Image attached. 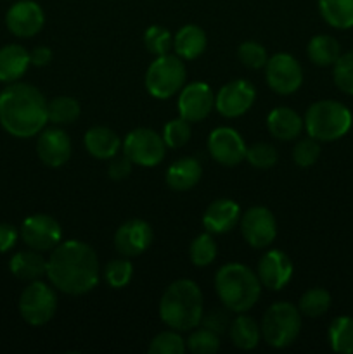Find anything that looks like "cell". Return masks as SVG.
I'll return each mask as SVG.
<instances>
[{"mask_svg":"<svg viewBox=\"0 0 353 354\" xmlns=\"http://www.w3.org/2000/svg\"><path fill=\"white\" fill-rule=\"evenodd\" d=\"M241 221V207L230 199L213 201L206 207L203 225L210 234H227Z\"/></svg>","mask_w":353,"mask_h":354,"instance_id":"cell-20","label":"cell"},{"mask_svg":"<svg viewBox=\"0 0 353 354\" xmlns=\"http://www.w3.org/2000/svg\"><path fill=\"white\" fill-rule=\"evenodd\" d=\"M241 232L251 248H269L277 235L275 216L269 207L253 206L241 216Z\"/></svg>","mask_w":353,"mask_h":354,"instance_id":"cell-12","label":"cell"},{"mask_svg":"<svg viewBox=\"0 0 353 354\" xmlns=\"http://www.w3.org/2000/svg\"><path fill=\"white\" fill-rule=\"evenodd\" d=\"M100 268L96 251L80 241L61 242L47 259V277L52 286L69 296L90 292L99 282Z\"/></svg>","mask_w":353,"mask_h":354,"instance_id":"cell-1","label":"cell"},{"mask_svg":"<svg viewBox=\"0 0 353 354\" xmlns=\"http://www.w3.org/2000/svg\"><path fill=\"white\" fill-rule=\"evenodd\" d=\"M30 64V52L23 45H6L0 48V82H17L28 71Z\"/></svg>","mask_w":353,"mask_h":354,"instance_id":"cell-22","label":"cell"},{"mask_svg":"<svg viewBox=\"0 0 353 354\" xmlns=\"http://www.w3.org/2000/svg\"><path fill=\"white\" fill-rule=\"evenodd\" d=\"M318 10L329 26L336 30L353 28V0H318Z\"/></svg>","mask_w":353,"mask_h":354,"instance_id":"cell-27","label":"cell"},{"mask_svg":"<svg viewBox=\"0 0 353 354\" xmlns=\"http://www.w3.org/2000/svg\"><path fill=\"white\" fill-rule=\"evenodd\" d=\"M230 339L235 348L251 351L260 342L258 324L246 315H239L230 324Z\"/></svg>","mask_w":353,"mask_h":354,"instance_id":"cell-29","label":"cell"},{"mask_svg":"<svg viewBox=\"0 0 353 354\" xmlns=\"http://www.w3.org/2000/svg\"><path fill=\"white\" fill-rule=\"evenodd\" d=\"M152 242V228L144 220H128L114 234V249L123 258H137Z\"/></svg>","mask_w":353,"mask_h":354,"instance_id":"cell-16","label":"cell"},{"mask_svg":"<svg viewBox=\"0 0 353 354\" xmlns=\"http://www.w3.org/2000/svg\"><path fill=\"white\" fill-rule=\"evenodd\" d=\"M217 242H215L213 235L210 232L206 234H201L197 235L196 239L192 241L189 249V256H190V261L192 265L196 266H208L215 261L217 258Z\"/></svg>","mask_w":353,"mask_h":354,"instance_id":"cell-33","label":"cell"},{"mask_svg":"<svg viewBox=\"0 0 353 354\" xmlns=\"http://www.w3.org/2000/svg\"><path fill=\"white\" fill-rule=\"evenodd\" d=\"M132 165L134 162L127 158L125 154H116L109 159V165H107V175L114 182H121V180L127 178L132 173Z\"/></svg>","mask_w":353,"mask_h":354,"instance_id":"cell-44","label":"cell"},{"mask_svg":"<svg viewBox=\"0 0 353 354\" xmlns=\"http://www.w3.org/2000/svg\"><path fill=\"white\" fill-rule=\"evenodd\" d=\"M237 57L242 66L249 69H260L266 64L269 57H266V50L263 45L258 41H244L239 45Z\"/></svg>","mask_w":353,"mask_h":354,"instance_id":"cell-40","label":"cell"},{"mask_svg":"<svg viewBox=\"0 0 353 354\" xmlns=\"http://www.w3.org/2000/svg\"><path fill=\"white\" fill-rule=\"evenodd\" d=\"M318 158H320V145H318V140H315V138H303V140H300L294 145L293 159L301 168L314 166L318 161Z\"/></svg>","mask_w":353,"mask_h":354,"instance_id":"cell-42","label":"cell"},{"mask_svg":"<svg viewBox=\"0 0 353 354\" xmlns=\"http://www.w3.org/2000/svg\"><path fill=\"white\" fill-rule=\"evenodd\" d=\"M228 313H230V311H228L227 308H225V310H213L208 315H203L201 324L206 328H210V330H213L215 334H224L227 328H230L232 324Z\"/></svg>","mask_w":353,"mask_h":354,"instance_id":"cell-43","label":"cell"},{"mask_svg":"<svg viewBox=\"0 0 353 354\" xmlns=\"http://www.w3.org/2000/svg\"><path fill=\"white\" fill-rule=\"evenodd\" d=\"M266 83L273 92L280 95H291L303 83V69L301 64L289 54H273L265 64Z\"/></svg>","mask_w":353,"mask_h":354,"instance_id":"cell-10","label":"cell"},{"mask_svg":"<svg viewBox=\"0 0 353 354\" xmlns=\"http://www.w3.org/2000/svg\"><path fill=\"white\" fill-rule=\"evenodd\" d=\"M256 90L246 80H234L215 95V107L225 118L242 116L255 104Z\"/></svg>","mask_w":353,"mask_h":354,"instance_id":"cell-14","label":"cell"},{"mask_svg":"<svg viewBox=\"0 0 353 354\" xmlns=\"http://www.w3.org/2000/svg\"><path fill=\"white\" fill-rule=\"evenodd\" d=\"M329 344L339 354H353V318L338 317L329 327Z\"/></svg>","mask_w":353,"mask_h":354,"instance_id":"cell-30","label":"cell"},{"mask_svg":"<svg viewBox=\"0 0 353 354\" xmlns=\"http://www.w3.org/2000/svg\"><path fill=\"white\" fill-rule=\"evenodd\" d=\"M52 61V50L45 45H40V47H35L33 50L30 52V62L37 68H44L48 62Z\"/></svg>","mask_w":353,"mask_h":354,"instance_id":"cell-46","label":"cell"},{"mask_svg":"<svg viewBox=\"0 0 353 354\" xmlns=\"http://www.w3.org/2000/svg\"><path fill=\"white\" fill-rule=\"evenodd\" d=\"M215 289L221 304L232 313L251 310L262 294L258 275L241 263H228L217 272Z\"/></svg>","mask_w":353,"mask_h":354,"instance_id":"cell-4","label":"cell"},{"mask_svg":"<svg viewBox=\"0 0 353 354\" xmlns=\"http://www.w3.org/2000/svg\"><path fill=\"white\" fill-rule=\"evenodd\" d=\"M185 349V341L173 328L158 334L149 344V353L152 354H183Z\"/></svg>","mask_w":353,"mask_h":354,"instance_id":"cell-38","label":"cell"},{"mask_svg":"<svg viewBox=\"0 0 353 354\" xmlns=\"http://www.w3.org/2000/svg\"><path fill=\"white\" fill-rule=\"evenodd\" d=\"M303 123L311 138L318 142H334L348 133L353 116L341 102L318 100L308 107Z\"/></svg>","mask_w":353,"mask_h":354,"instance_id":"cell-5","label":"cell"},{"mask_svg":"<svg viewBox=\"0 0 353 354\" xmlns=\"http://www.w3.org/2000/svg\"><path fill=\"white\" fill-rule=\"evenodd\" d=\"M37 154L44 165L59 168L71 158V138L61 128H47L40 131L37 140Z\"/></svg>","mask_w":353,"mask_h":354,"instance_id":"cell-19","label":"cell"},{"mask_svg":"<svg viewBox=\"0 0 353 354\" xmlns=\"http://www.w3.org/2000/svg\"><path fill=\"white\" fill-rule=\"evenodd\" d=\"M266 127L272 137L279 140H293L301 133L305 123L296 111L289 107H277L266 118Z\"/></svg>","mask_w":353,"mask_h":354,"instance_id":"cell-24","label":"cell"},{"mask_svg":"<svg viewBox=\"0 0 353 354\" xmlns=\"http://www.w3.org/2000/svg\"><path fill=\"white\" fill-rule=\"evenodd\" d=\"M85 147L97 159H111L120 152L121 140L111 128L93 127L85 133Z\"/></svg>","mask_w":353,"mask_h":354,"instance_id":"cell-26","label":"cell"},{"mask_svg":"<svg viewBox=\"0 0 353 354\" xmlns=\"http://www.w3.org/2000/svg\"><path fill=\"white\" fill-rule=\"evenodd\" d=\"M246 159L255 168L269 169L277 162V151L270 144H253L246 149Z\"/></svg>","mask_w":353,"mask_h":354,"instance_id":"cell-41","label":"cell"},{"mask_svg":"<svg viewBox=\"0 0 353 354\" xmlns=\"http://www.w3.org/2000/svg\"><path fill=\"white\" fill-rule=\"evenodd\" d=\"M9 268L16 279L33 282V280H40L42 277L47 275V259L42 258L40 252L33 251V249L21 251L10 258Z\"/></svg>","mask_w":353,"mask_h":354,"instance_id":"cell-25","label":"cell"},{"mask_svg":"<svg viewBox=\"0 0 353 354\" xmlns=\"http://www.w3.org/2000/svg\"><path fill=\"white\" fill-rule=\"evenodd\" d=\"M19 235L28 248L44 252L52 251L55 245L61 244L62 230L57 220L48 214H33L23 221Z\"/></svg>","mask_w":353,"mask_h":354,"instance_id":"cell-11","label":"cell"},{"mask_svg":"<svg viewBox=\"0 0 353 354\" xmlns=\"http://www.w3.org/2000/svg\"><path fill=\"white\" fill-rule=\"evenodd\" d=\"M246 149L244 140L234 128H215L208 138V151L218 165L237 166L246 159Z\"/></svg>","mask_w":353,"mask_h":354,"instance_id":"cell-13","label":"cell"},{"mask_svg":"<svg viewBox=\"0 0 353 354\" xmlns=\"http://www.w3.org/2000/svg\"><path fill=\"white\" fill-rule=\"evenodd\" d=\"M190 121L183 120L182 116L179 120H172L165 124V130H163V140H165L166 147L179 149L183 147L187 142L190 140Z\"/></svg>","mask_w":353,"mask_h":354,"instance_id":"cell-35","label":"cell"},{"mask_svg":"<svg viewBox=\"0 0 353 354\" xmlns=\"http://www.w3.org/2000/svg\"><path fill=\"white\" fill-rule=\"evenodd\" d=\"M301 332V311L289 303H275L265 311L262 322L263 341L277 349L287 348Z\"/></svg>","mask_w":353,"mask_h":354,"instance_id":"cell-6","label":"cell"},{"mask_svg":"<svg viewBox=\"0 0 353 354\" xmlns=\"http://www.w3.org/2000/svg\"><path fill=\"white\" fill-rule=\"evenodd\" d=\"M47 121V100L37 86L14 82L2 90L0 124L7 133L17 138L35 137Z\"/></svg>","mask_w":353,"mask_h":354,"instance_id":"cell-2","label":"cell"},{"mask_svg":"<svg viewBox=\"0 0 353 354\" xmlns=\"http://www.w3.org/2000/svg\"><path fill=\"white\" fill-rule=\"evenodd\" d=\"M82 107L80 102L73 97L61 95L47 102V116L48 121L54 124H71L78 120Z\"/></svg>","mask_w":353,"mask_h":354,"instance_id":"cell-31","label":"cell"},{"mask_svg":"<svg viewBox=\"0 0 353 354\" xmlns=\"http://www.w3.org/2000/svg\"><path fill=\"white\" fill-rule=\"evenodd\" d=\"M332 78L341 92L353 95V50L339 55L338 61L334 62Z\"/></svg>","mask_w":353,"mask_h":354,"instance_id":"cell-37","label":"cell"},{"mask_svg":"<svg viewBox=\"0 0 353 354\" xmlns=\"http://www.w3.org/2000/svg\"><path fill=\"white\" fill-rule=\"evenodd\" d=\"M203 175V166L194 158H182L166 169V185L176 192H185L197 185Z\"/></svg>","mask_w":353,"mask_h":354,"instance_id":"cell-21","label":"cell"},{"mask_svg":"<svg viewBox=\"0 0 353 354\" xmlns=\"http://www.w3.org/2000/svg\"><path fill=\"white\" fill-rule=\"evenodd\" d=\"M203 292L196 282L180 279L170 283L159 301V317L176 332L190 330L203 320Z\"/></svg>","mask_w":353,"mask_h":354,"instance_id":"cell-3","label":"cell"},{"mask_svg":"<svg viewBox=\"0 0 353 354\" xmlns=\"http://www.w3.org/2000/svg\"><path fill=\"white\" fill-rule=\"evenodd\" d=\"M206 33H204L203 28L196 26V24H185L173 37L175 54L180 59H185V61H192V59L199 57L206 50Z\"/></svg>","mask_w":353,"mask_h":354,"instance_id":"cell-23","label":"cell"},{"mask_svg":"<svg viewBox=\"0 0 353 354\" xmlns=\"http://www.w3.org/2000/svg\"><path fill=\"white\" fill-rule=\"evenodd\" d=\"M215 107V93L210 85L194 82L187 85L179 95V113L190 123L204 120Z\"/></svg>","mask_w":353,"mask_h":354,"instance_id":"cell-17","label":"cell"},{"mask_svg":"<svg viewBox=\"0 0 353 354\" xmlns=\"http://www.w3.org/2000/svg\"><path fill=\"white\" fill-rule=\"evenodd\" d=\"M185 346L190 353L213 354L220 349V339H218V334H215L213 330L203 327L190 334Z\"/></svg>","mask_w":353,"mask_h":354,"instance_id":"cell-36","label":"cell"},{"mask_svg":"<svg viewBox=\"0 0 353 354\" xmlns=\"http://www.w3.org/2000/svg\"><path fill=\"white\" fill-rule=\"evenodd\" d=\"M256 275L263 287L270 290H280L293 277V261L286 252L273 249L260 259Z\"/></svg>","mask_w":353,"mask_h":354,"instance_id":"cell-18","label":"cell"},{"mask_svg":"<svg viewBox=\"0 0 353 354\" xmlns=\"http://www.w3.org/2000/svg\"><path fill=\"white\" fill-rule=\"evenodd\" d=\"M307 54L314 64L325 68V66H334V62L341 55V47H339V41L334 37L317 35V37L308 41Z\"/></svg>","mask_w":353,"mask_h":354,"instance_id":"cell-28","label":"cell"},{"mask_svg":"<svg viewBox=\"0 0 353 354\" xmlns=\"http://www.w3.org/2000/svg\"><path fill=\"white\" fill-rule=\"evenodd\" d=\"M123 154L134 165L152 168L159 165L166 154V144L163 135L156 133L149 128H137L132 130L123 140Z\"/></svg>","mask_w":353,"mask_h":354,"instance_id":"cell-9","label":"cell"},{"mask_svg":"<svg viewBox=\"0 0 353 354\" xmlns=\"http://www.w3.org/2000/svg\"><path fill=\"white\" fill-rule=\"evenodd\" d=\"M185 76L183 59L176 54L158 55L145 73V88L156 99H170L182 88Z\"/></svg>","mask_w":353,"mask_h":354,"instance_id":"cell-7","label":"cell"},{"mask_svg":"<svg viewBox=\"0 0 353 354\" xmlns=\"http://www.w3.org/2000/svg\"><path fill=\"white\" fill-rule=\"evenodd\" d=\"M132 277H134V265H132L128 258L113 259L104 268V280L113 289H123V287H127L130 283Z\"/></svg>","mask_w":353,"mask_h":354,"instance_id":"cell-34","label":"cell"},{"mask_svg":"<svg viewBox=\"0 0 353 354\" xmlns=\"http://www.w3.org/2000/svg\"><path fill=\"white\" fill-rule=\"evenodd\" d=\"M44 10L33 0H19L6 14L7 30L19 38L35 37L44 28Z\"/></svg>","mask_w":353,"mask_h":354,"instance_id":"cell-15","label":"cell"},{"mask_svg":"<svg viewBox=\"0 0 353 354\" xmlns=\"http://www.w3.org/2000/svg\"><path fill=\"white\" fill-rule=\"evenodd\" d=\"M331 308V294L322 287H314L307 290L300 299V311L305 317L317 318L327 313Z\"/></svg>","mask_w":353,"mask_h":354,"instance_id":"cell-32","label":"cell"},{"mask_svg":"<svg viewBox=\"0 0 353 354\" xmlns=\"http://www.w3.org/2000/svg\"><path fill=\"white\" fill-rule=\"evenodd\" d=\"M17 237H19V234H17L14 225L0 223V254L10 251L16 245Z\"/></svg>","mask_w":353,"mask_h":354,"instance_id":"cell-45","label":"cell"},{"mask_svg":"<svg viewBox=\"0 0 353 354\" xmlns=\"http://www.w3.org/2000/svg\"><path fill=\"white\" fill-rule=\"evenodd\" d=\"M57 310V296L54 289L40 280H33L19 296V313L26 324L42 327L48 324Z\"/></svg>","mask_w":353,"mask_h":354,"instance_id":"cell-8","label":"cell"},{"mask_svg":"<svg viewBox=\"0 0 353 354\" xmlns=\"http://www.w3.org/2000/svg\"><path fill=\"white\" fill-rule=\"evenodd\" d=\"M144 45L154 55L168 54L170 48L173 47V37L166 28L151 26L144 33Z\"/></svg>","mask_w":353,"mask_h":354,"instance_id":"cell-39","label":"cell"}]
</instances>
